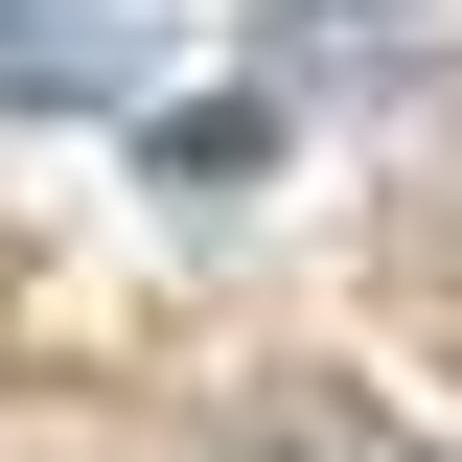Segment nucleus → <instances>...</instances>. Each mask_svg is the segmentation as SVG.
I'll list each match as a JSON object with an SVG mask.
<instances>
[{"label": "nucleus", "instance_id": "nucleus-1", "mask_svg": "<svg viewBox=\"0 0 462 462\" xmlns=\"http://www.w3.org/2000/svg\"><path fill=\"white\" fill-rule=\"evenodd\" d=\"M69 93H116L93 23H0V116H69Z\"/></svg>", "mask_w": 462, "mask_h": 462}]
</instances>
